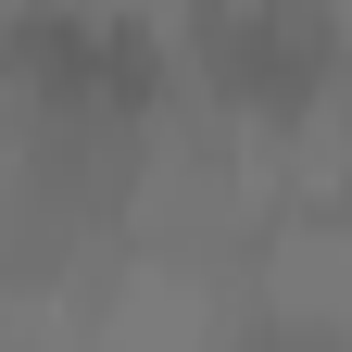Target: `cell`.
<instances>
[{
    "label": "cell",
    "instance_id": "cell-1",
    "mask_svg": "<svg viewBox=\"0 0 352 352\" xmlns=\"http://www.w3.org/2000/svg\"><path fill=\"white\" fill-rule=\"evenodd\" d=\"M189 76L252 126H289L340 76V13L327 0H189Z\"/></svg>",
    "mask_w": 352,
    "mask_h": 352
},
{
    "label": "cell",
    "instance_id": "cell-2",
    "mask_svg": "<svg viewBox=\"0 0 352 352\" xmlns=\"http://www.w3.org/2000/svg\"><path fill=\"white\" fill-rule=\"evenodd\" d=\"M239 352H340V327H302V315H252Z\"/></svg>",
    "mask_w": 352,
    "mask_h": 352
}]
</instances>
